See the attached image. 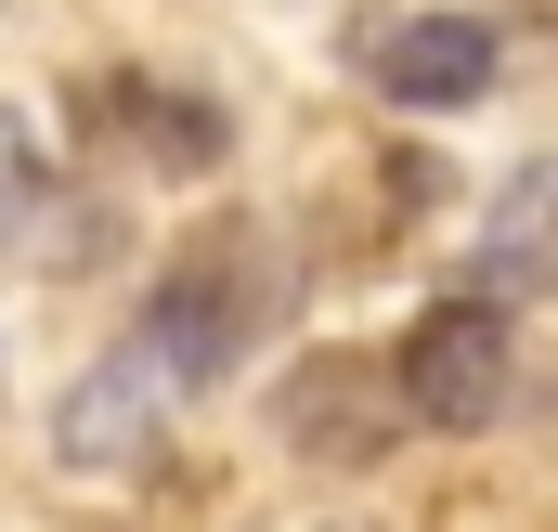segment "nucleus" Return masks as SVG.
I'll use <instances>...</instances> for the list:
<instances>
[{
    "label": "nucleus",
    "instance_id": "nucleus-1",
    "mask_svg": "<svg viewBox=\"0 0 558 532\" xmlns=\"http://www.w3.org/2000/svg\"><path fill=\"white\" fill-rule=\"evenodd\" d=\"M274 234H208V247H182V261L156 273V299H143V325L118 338V351H143L169 390L195 402L208 377H234L247 364V338L274 325Z\"/></svg>",
    "mask_w": 558,
    "mask_h": 532
},
{
    "label": "nucleus",
    "instance_id": "nucleus-2",
    "mask_svg": "<svg viewBox=\"0 0 558 532\" xmlns=\"http://www.w3.org/2000/svg\"><path fill=\"white\" fill-rule=\"evenodd\" d=\"M507 377H520V338L494 299H441L390 338V402L416 428H494L507 415Z\"/></svg>",
    "mask_w": 558,
    "mask_h": 532
},
{
    "label": "nucleus",
    "instance_id": "nucleus-3",
    "mask_svg": "<svg viewBox=\"0 0 558 532\" xmlns=\"http://www.w3.org/2000/svg\"><path fill=\"white\" fill-rule=\"evenodd\" d=\"M351 65L403 118H454V105H481L507 78V39H494V13H364L351 26Z\"/></svg>",
    "mask_w": 558,
    "mask_h": 532
},
{
    "label": "nucleus",
    "instance_id": "nucleus-4",
    "mask_svg": "<svg viewBox=\"0 0 558 532\" xmlns=\"http://www.w3.org/2000/svg\"><path fill=\"white\" fill-rule=\"evenodd\" d=\"M169 415H182V390H169L143 351H105L78 390L52 402V455H65V468H143V455L169 442Z\"/></svg>",
    "mask_w": 558,
    "mask_h": 532
},
{
    "label": "nucleus",
    "instance_id": "nucleus-5",
    "mask_svg": "<svg viewBox=\"0 0 558 532\" xmlns=\"http://www.w3.org/2000/svg\"><path fill=\"white\" fill-rule=\"evenodd\" d=\"M0 234H26L52 273H78V261H92V247H78L92 221L65 208V182H52V156H39V131H26V118H0Z\"/></svg>",
    "mask_w": 558,
    "mask_h": 532
},
{
    "label": "nucleus",
    "instance_id": "nucleus-6",
    "mask_svg": "<svg viewBox=\"0 0 558 532\" xmlns=\"http://www.w3.org/2000/svg\"><path fill=\"white\" fill-rule=\"evenodd\" d=\"M143 131L156 169H221V105H182V92H156V78H92V131Z\"/></svg>",
    "mask_w": 558,
    "mask_h": 532
},
{
    "label": "nucleus",
    "instance_id": "nucleus-7",
    "mask_svg": "<svg viewBox=\"0 0 558 532\" xmlns=\"http://www.w3.org/2000/svg\"><path fill=\"white\" fill-rule=\"evenodd\" d=\"M481 273H494V286H546V273H558V156H533V169L494 195V221H481Z\"/></svg>",
    "mask_w": 558,
    "mask_h": 532
}]
</instances>
